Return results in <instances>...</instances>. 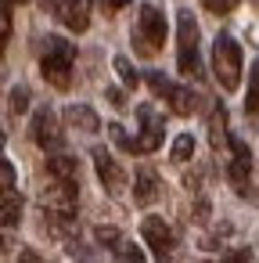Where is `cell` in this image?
Masks as SVG:
<instances>
[{"instance_id": "26", "label": "cell", "mask_w": 259, "mask_h": 263, "mask_svg": "<svg viewBox=\"0 0 259 263\" xmlns=\"http://www.w3.org/2000/svg\"><path fill=\"white\" fill-rule=\"evenodd\" d=\"M252 256H248V249H234V252H227V259L223 263H248Z\"/></svg>"}, {"instance_id": "4", "label": "cell", "mask_w": 259, "mask_h": 263, "mask_svg": "<svg viewBox=\"0 0 259 263\" xmlns=\"http://www.w3.org/2000/svg\"><path fill=\"white\" fill-rule=\"evenodd\" d=\"M141 54H155L166 44V18L155 4H141V22H137V36H133Z\"/></svg>"}, {"instance_id": "22", "label": "cell", "mask_w": 259, "mask_h": 263, "mask_svg": "<svg viewBox=\"0 0 259 263\" xmlns=\"http://www.w3.org/2000/svg\"><path fill=\"white\" fill-rule=\"evenodd\" d=\"M119 256H123V263H144V249H141V245H133V241H123Z\"/></svg>"}, {"instance_id": "2", "label": "cell", "mask_w": 259, "mask_h": 263, "mask_svg": "<svg viewBox=\"0 0 259 263\" xmlns=\"http://www.w3.org/2000/svg\"><path fill=\"white\" fill-rule=\"evenodd\" d=\"M176 65L184 76H202L198 62V22L187 8L176 11Z\"/></svg>"}, {"instance_id": "19", "label": "cell", "mask_w": 259, "mask_h": 263, "mask_svg": "<svg viewBox=\"0 0 259 263\" xmlns=\"http://www.w3.org/2000/svg\"><path fill=\"white\" fill-rule=\"evenodd\" d=\"M191 155H194V137L191 134H180L173 141V162H187Z\"/></svg>"}, {"instance_id": "1", "label": "cell", "mask_w": 259, "mask_h": 263, "mask_svg": "<svg viewBox=\"0 0 259 263\" xmlns=\"http://www.w3.org/2000/svg\"><path fill=\"white\" fill-rule=\"evenodd\" d=\"M72 65H76V47L62 36H47L44 44V58H40V72L51 87L58 90H69L72 83Z\"/></svg>"}, {"instance_id": "9", "label": "cell", "mask_w": 259, "mask_h": 263, "mask_svg": "<svg viewBox=\"0 0 259 263\" xmlns=\"http://www.w3.org/2000/svg\"><path fill=\"white\" fill-rule=\"evenodd\" d=\"M141 234H144V245H151L158 259L169 256L173 245H176V241H173V231H169V223H166L162 216H148V220L141 223Z\"/></svg>"}, {"instance_id": "6", "label": "cell", "mask_w": 259, "mask_h": 263, "mask_svg": "<svg viewBox=\"0 0 259 263\" xmlns=\"http://www.w3.org/2000/svg\"><path fill=\"white\" fill-rule=\"evenodd\" d=\"M44 209L58 220H72V213H76V180L51 177V187H44Z\"/></svg>"}, {"instance_id": "15", "label": "cell", "mask_w": 259, "mask_h": 263, "mask_svg": "<svg viewBox=\"0 0 259 263\" xmlns=\"http://www.w3.org/2000/svg\"><path fill=\"white\" fill-rule=\"evenodd\" d=\"M209 137H212V148H220L227 141V112L223 108H212V119H209Z\"/></svg>"}, {"instance_id": "24", "label": "cell", "mask_w": 259, "mask_h": 263, "mask_svg": "<svg viewBox=\"0 0 259 263\" xmlns=\"http://www.w3.org/2000/svg\"><path fill=\"white\" fill-rule=\"evenodd\" d=\"M11 108H15V112H26V108H29V90H26V87H15V90H11Z\"/></svg>"}, {"instance_id": "27", "label": "cell", "mask_w": 259, "mask_h": 263, "mask_svg": "<svg viewBox=\"0 0 259 263\" xmlns=\"http://www.w3.org/2000/svg\"><path fill=\"white\" fill-rule=\"evenodd\" d=\"M126 4H130V0H101V8H105L108 15H115V11H123Z\"/></svg>"}, {"instance_id": "18", "label": "cell", "mask_w": 259, "mask_h": 263, "mask_svg": "<svg viewBox=\"0 0 259 263\" xmlns=\"http://www.w3.org/2000/svg\"><path fill=\"white\" fill-rule=\"evenodd\" d=\"M22 216V198L15 191H4V227H15Z\"/></svg>"}, {"instance_id": "10", "label": "cell", "mask_w": 259, "mask_h": 263, "mask_svg": "<svg viewBox=\"0 0 259 263\" xmlns=\"http://www.w3.org/2000/svg\"><path fill=\"white\" fill-rule=\"evenodd\" d=\"M94 166H97V177H101V184L108 187V195H119V191L126 187V173L119 170V162H115L105 148H94Z\"/></svg>"}, {"instance_id": "17", "label": "cell", "mask_w": 259, "mask_h": 263, "mask_svg": "<svg viewBox=\"0 0 259 263\" xmlns=\"http://www.w3.org/2000/svg\"><path fill=\"white\" fill-rule=\"evenodd\" d=\"M245 112H259V62L252 65V72H248V94H245Z\"/></svg>"}, {"instance_id": "25", "label": "cell", "mask_w": 259, "mask_h": 263, "mask_svg": "<svg viewBox=\"0 0 259 263\" xmlns=\"http://www.w3.org/2000/svg\"><path fill=\"white\" fill-rule=\"evenodd\" d=\"M0 180H4V191H15V166L8 159L0 162Z\"/></svg>"}, {"instance_id": "3", "label": "cell", "mask_w": 259, "mask_h": 263, "mask_svg": "<svg viewBox=\"0 0 259 263\" xmlns=\"http://www.w3.org/2000/svg\"><path fill=\"white\" fill-rule=\"evenodd\" d=\"M212 72H216L223 90H237L241 87V47L227 33H220L216 44H212Z\"/></svg>"}, {"instance_id": "21", "label": "cell", "mask_w": 259, "mask_h": 263, "mask_svg": "<svg viewBox=\"0 0 259 263\" xmlns=\"http://www.w3.org/2000/svg\"><path fill=\"white\" fill-rule=\"evenodd\" d=\"M94 234H97V241H101L105 249H112V252H119V249H123V234H119L115 227H97Z\"/></svg>"}, {"instance_id": "7", "label": "cell", "mask_w": 259, "mask_h": 263, "mask_svg": "<svg viewBox=\"0 0 259 263\" xmlns=\"http://www.w3.org/2000/svg\"><path fill=\"white\" fill-rule=\"evenodd\" d=\"M51 8L62 18V26L72 33H83L90 26V0H51Z\"/></svg>"}, {"instance_id": "23", "label": "cell", "mask_w": 259, "mask_h": 263, "mask_svg": "<svg viewBox=\"0 0 259 263\" xmlns=\"http://www.w3.org/2000/svg\"><path fill=\"white\" fill-rule=\"evenodd\" d=\"M202 4L212 11V15H230L237 8V0H202Z\"/></svg>"}, {"instance_id": "14", "label": "cell", "mask_w": 259, "mask_h": 263, "mask_svg": "<svg viewBox=\"0 0 259 263\" xmlns=\"http://www.w3.org/2000/svg\"><path fill=\"white\" fill-rule=\"evenodd\" d=\"M79 166L72 155H51L47 159V177H58V180H76Z\"/></svg>"}, {"instance_id": "28", "label": "cell", "mask_w": 259, "mask_h": 263, "mask_svg": "<svg viewBox=\"0 0 259 263\" xmlns=\"http://www.w3.org/2000/svg\"><path fill=\"white\" fill-rule=\"evenodd\" d=\"M108 101H112L115 108H126V98H123V90H119V87H108Z\"/></svg>"}, {"instance_id": "16", "label": "cell", "mask_w": 259, "mask_h": 263, "mask_svg": "<svg viewBox=\"0 0 259 263\" xmlns=\"http://www.w3.org/2000/svg\"><path fill=\"white\" fill-rule=\"evenodd\" d=\"M112 65H115V72H119V80H123V83H126L130 90H133V87L141 83V76H137V69L130 65V58H126V54H115V58H112Z\"/></svg>"}, {"instance_id": "20", "label": "cell", "mask_w": 259, "mask_h": 263, "mask_svg": "<svg viewBox=\"0 0 259 263\" xmlns=\"http://www.w3.org/2000/svg\"><path fill=\"white\" fill-rule=\"evenodd\" d=\"M108 137H112V141H115L123 152H130V155L137 152V137H126V130H123L119 123H112V126H108Z\"/></svg>"}, {"instance_id": "8", "label": "cell", "mask_w": 259, "mask_h": 263, "mask_svg": "<svg viewBox=\"0 0 259 263\" xmlns=\"http://www.w3.org/2000/svg\"><path fill=\"white\" fill-rule=\"evenodd\" d=\"M137 116H141V137H137V152L141 155H148V152H155L158 144H162V119L155 116V108L151 105H141L137 108Z\"/></svg>"}, {"instance_id": "12", "label": "cell", "mask_w": 259, "mask_h": 263, "mask_svg": "<svg viewBox=\"0 0 259 263\" xmlns=\"http://www.w3.org/2000/svg\"><path fill=\"white\" fill-rule=\"evenodd\" d=\"M65 119H69V126L83 130V134H97V130H101L97 112H94V108H87V105H69V108H65Z\"/></svg>"}, {"instance_id": "29", "label": "cell", "mask_w": 259, "mask_h": 263, "mask_svg": "<svg viewBox=\"0 0 259 263\" xmlns=\"http://www.w3.org/2000/svg\"><path fill=\"white\" fill-rule=\"evenodd\" d=\"M22 263H40V259H36L33 252H26V256H22Z\"/></svg>"}, {"instance_id": "11", "label": "cell", "mask_w": 259, "mask_h": 263, "mask_svg": "<svg viewBox=\"0 0 259 263\" xmlns=\"http://www.w3.org/2000/svg\"><path fill=\"white\" fill-rule=\"evenodd\" d=\"M33 141L40 148H62V130H58V119L51 108H40L33 116Z\"/></svg>"}, {"instance_id": "13", "label": "cell", "mask_w": 259, "mask_h": 263, "mask_svg": "<svg viewBox=\"0 0 259 263\" xmlns=\"http://www.w3.org/2000/svg\"><path fill=\"white\" fill-rule=\"evenodd\" d=\"M155 195H158V180H155V173H151V170H141L137 180H133V198H137L141 205H151Z\"/></svg>"}, {"instance_id": "5", "label": "cell", "mask_w": 259, "mask_h": 263, "mask_svg": "<svg viewBox=\"0 0 259 263\" xmlns=\"http://www.w3.org/2000/svg\"><path fill=\"white\" fill-rule=\"evenodd\" d=\"M230 166H227V177H230V187L241 195V198H252V152L245 148V141L230 137Z\"/></svg>"}]
</instances>
